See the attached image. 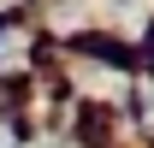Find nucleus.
<instances>
[{
	"instance_id": "f257e3e1",
	"label": "nucleus",
	"mask_w": 154,
	"mask_h": 148,
	"mask_svg": "<svg viewBox=\"0 0 154 148\" xmlns=\"http://www.w3.org/2000/svg\"><path fill=\"white\" fill-rule=\"evenodd\" d=\"M12 54H24V42L18 36H0V59H12Z\"/></svg>"
}]
</instances>
